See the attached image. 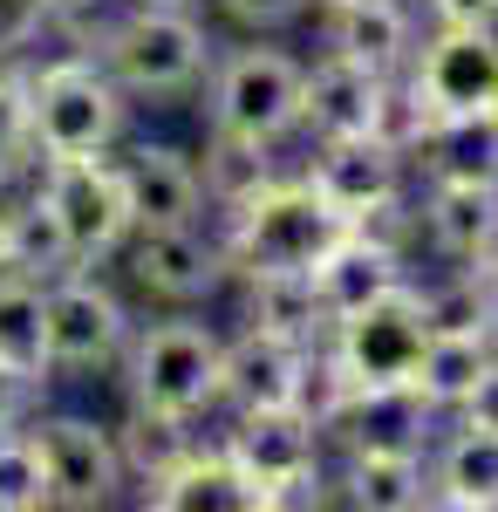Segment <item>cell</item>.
I'll use <instances>...</instances> for the list:
<instances>
[{
    "instance_id": "40",
    "label": "cell",
    "mask_w": 498,
    "mask_h": 512,
    "mask_svg": "<svg viewBox=\"0 0 498 512\" xmlns=\"http://www.w3.org/2000/svg\"><path fill=\"white\" fill-rule=\"evenodd\" d=\"M314 7H321V14H328V7H342V0H314Z\"/></svg>"
},
{
    "instance_id": "2",
    "label": "cell",
    "mask_w": 498,
    "mask_h": 512,
    "mask_svg": "<svg viewBox=\"0 0 498 512\" xmlns=\"http://www.w3.org/2000/svg\"><path fill=\"white\" fill-rule=\"evenodd\" d=\"M348 219L314 192V178H260L226 205V267L239 274H314Z\"/></svg>"
},
{
    "instance_id": "34",
    "label": "cell",
    "mask_w": 498,
    "mask_h": 512,
    "mask_svg": "<svg viewBox=\"0 0 498 512\" xmlns=\"http://www.w3.org/2000/svg\"><path fill=\"white\" fill-rule=\"evenodd\" d=\"M35 390H41V383L14 376V369H0V431H14V424L35 410Z\"/></svg>"
},
{
    "instance_id": "33",
    "label": "cell",
    "mask_w": 498,
    "mask_h": 512,
    "mask_svg": "<svg viewBox=\"0 0 498 512\" xmlns=\"http://www.w3.org/2000/svg\"><path fill=\"white\" fill-rule=\"evenodd\" d=\"M458 424H478V431H498V355H492V369L478 376V390L464 396Z\"/></svg>"
},
{
    "instance_id": "12",
    "label": "cell",
    "mask_w": 498,
    "mask_h": 512,
    "mask_svg": "<svg viewBox=\"0 0 498 512\" xmlns=\"http://www.w3.org/2000/svg\"><path fill=\"white\" fill-rule=\"evenodd\" d=\"M403 164L410 158L389 151L383 137H335V144L314 151L307 178L348 226H376V219H389L403 205Z\"/></svg>"
},
{
    "instance_id": "23",
    "label": "cell",
    "mask_w": 498,
    "mask_h": 512,
    "mask_svg": "<svg viewBox=\"0 0 498 512\" xmlns=\"http://www.w3.org/2000/svg\"><path fill=\"white\" fill-rule=\"evenodd\" d=\"M0 369L48 383L55 376V349H48V280L7 267L0 274Z\"/></svg>"
},
{
    "instance_id": "21",
    "label": "cell",
    "mask_w": 498,
    "mask_h": 512,
    "mask_svg": "<svg viewBox=\"0 0 498 512\" xmlns=\"http://www.w3.org/2000/svg\"><path fill=\"white\" fill-rule=\"evenodd\" d=\"M417 0H342L328 7V48L369 62L376 76H403L417 62Z\"/></svg>"
},
{
    "instance_id": "10",
    "label": "cell",
    "mask_w": 498,
    "mask_h": 512,
    "mask_svg": "<svg viewBox=\"0 0 498 512\" xmlns=\"http://www.w3.org/2000/svg\"><path fill=\"white\" fill-rule=\"evenodd\" d=\"M48 349L55 369H110L130 349V315L89 267L48 280Z\"/></svg>"
},
{
    "instance_id": "13",
    "label": "cell",
    "mask_w": 498,
    "mask_h": 512,
    "mask_svg": "<svg viewBox=\"0 0 498 512\" xmlns=\"http://www.w3.org/2000/svg\"><path fill=\"white\" fill-rule=\"evenodd\" d=\"M396 287H410V267H403V246H396L383 226H348V233L321 253V267H314V294H321V308H328V328L348 321V315H362V308H376Z\"/></svg>"
},
{
    "instance_id": "8",
    "label": "cell",
    "mask_w": 498,
    "mask_h": 512,
    "mask_svg": "<svg viewBox=\"0 0 498 512\" xmlns=\"http://www.w3.org/2000/svg\"><path fill=\"white\" fill-rule=\"evenodd\" d=\"M423 342H430V294L417 280L383 294L376 308L348 315L328 328V349L342 355V369L362 383H417V362H423Z\"/></svg>"
},
{
    "instance_id": "24",
    "label": "cell",
    "mask_w": 498,
    "mask_h": 512,
    "mask_svg": "<svg viewBox=\"0 0 498 512\" xmlns=\"http://www.w3.org/2000/svg\"><path fill=\"white\" fill-rule=\"evenodd\" d=\"M498 355V328H430V342H423V362H417V390L444 410V417H458L464 396L478 390V376L492 369Z\"/></svg>"
},
{
    "instance_id": "39",
    "label": "cell",
    "mask_w": 498,
    "mask_h": 512,
    "mask_svg": "<svg viewBox=\"0 0 498 512\" xmlns=\"http://www.w3.org/2000/svg\"><path fill=\"white\" fill-rule=\"evenodd\" d=\"M485 274H498V246H492V260H485Z\"/></svg>"
},
{
    "instance_id": "15",
    "label": "cell",
    "mask_w": 498,
    "mask_h": 512,
    "mask_svg": "<svg viewBox=\"0 0 498 512\" xmlns=\"http://www.w3.org/2000/svg\"><path fill=\"white\" fill-rule=\"evenodd\" d=\"M144 506L157 512H267V492L219 451H164L144 472Z\"/></svg>"
},
{
    "instance_id": "11",
    "label": "cell",
    "mask_w": 498,
    "mask_h": 512,
    "mask_svg": "<svg viewBox=\"0 0 498 512\" xmlns=\"http://www.w3.org/2000/svg\"><path fill=\"white\" fill-rule=\"evenodd\" d=\"M35 437H41V458H48V478H55V506L96 512L123 492V444H116L110 424L62 410V417H41Z\"/></svg>"
},
{
    "instance_id": "5",
    "label": "cell",
    "mask_w": 498,
    "mask_h": 512,
    "mask_svg": "<svg viewBox=\"0 0 498 512\" xmlns=\"http://www.w3.org/2000/svg\"><path fill=\"white\" fill-rule=\"evenodd\" d=\"M321 424L301 403H273V410H232L226 458L267 492V512L280 506H321Z\"/></svg>"
},
{
    "instance_id": "3",
    "label": "cell",
    "mask_w": 498,
    "mask_h": 512,
    "mask_svg": "<svg viewBox=\"0 0 498 512\" xmlns=\"http://www.w3.org/2000/svg\"><path fill=\"white\" fill-rule=\"evenodd\" d=\"M123 82L103 69V55H62L28 76V117H35L41 158H103L123 137Z\"/></svg>"
},
{
    "instance_id": "19",
    "label": "cell",
    "mask_w": 498,
    "mask_h": 512,
    "mask_svg": "<svg viewBox=\"0 0 498 512\" xmlns=\"http://www.w3.org/2000/svg\"><path fill=\"white\" fill-rule=\"evenodd\" d=\"M383 82L369 62H348V55H321L307 69V103H301V130L314 144H335V137H369L376 103H383Z\"/></svg>"
},
{
    "instance_id": "17",
    "label": "cell",
    "mask_w": 498,
    "mask_h": 512,
    "mask_svg": "<svg viewBox=\"0 0 498 512\" xmlns=\"http://www.w3.org/2000/svg\"><path fill=\"white\" fill-rule=\"evenodd\" d=\"M116 171H123V192H130L137 226H198V212H205V171L178 144H130L116 158Z\"/></svg>"
},
{
    "instance_id": "26",
    "label": "cell",
    "mask_w": 498,
    "mask_h": 512,
    "mask_svg": "<svg viewBox=\"0 0 498 512\" xmlns=\"http://www.w3.org/2000/svg\"><path fill=\"white\" fill-rule=\"evenodd\" d=\"M423 164H430V178L498 185V110H485V117H444L437 137L423 144Z\"/></svg>"
},
{
    "instance_id": "14",
    "label": "cell",
    "mask_w": 498,
    "mask_h": 512,
    "mask_svg": "<svg viewBox=\"0 0 498 512\" xmlns=\"http://www.w3.org/2000/svg\"><path fill=\"white\" fill-rule=\"evenodd\" d=\"M130 274L144 294L171 301V308H192L226 280V246H212L198 226H137L130 233Z\"/></svg>"
},
{
    "instance_id": "25",
    "label": "cell",
    "mask_w": 498,
    "mask_h": 512,
    "mask_svg": "<svg viewBox=\"0 0 498 512\" xmlns=\"http://www.w3.org/2000/svg\"><path fill=\"white\" fill-rule=\"evenodd\" d=\"M430 485L451 512H498V431L458 424L430 458Z\"/></svg>"
},
{
    "instance_id": "16",
    "label": "cell",
    "mask_w": 498,
    "mask_h": 512,
    "mask_svg": "<svg viewBox=\"0 0 498 512\" xmlns=\"http://www.w3.org/2000/svg\"><path fill=\"white\" fill-rule=\"evenodd\" d=\"M307 362H314V342L246 321V335H232V342H226V403H232V410L301 403Z\"/></svg>"
},
{
    "instance_id": "7",
    "label": "cell",
    "mask_w": 498,
    "mask_h": 512,
    "mask_svg": "<svg viewBox=\"0 0 498 512\" xmlns=\"http://www.w3.org/2000/svg\"><path fill=\"white\" fill-rule=\"evenodd\" d=\"M41 198L55 205L62 233L76 246V267H96L130 246L137 233V212H130V192H123V171L116 158H41Z\"/></svg>"
},
{
    "instance_id": "9",
    "label": "cell",
    "mask_w": 498,
    "mask_h": 512,
    "mask_svg": "<svg viewBox=\"0 0 498 512\" xmlns=\"http://www.w3.org/2000/svg\"><path fill=\"white\" fill-rule=\"evenodd\" d=\"M410 76L437 103V117L498 110V21H437L423 35Z\"/></svg>"
},
{
    "instance_id": "1",
    "label": "cell",
    "mask_w": 498,
    "mask_h": 512,
    "mask_svg": "<svg viewBox=\"0 0 498 512\" xmlns=\"http://www.w3.org/2000/svg\"><path fill=\"white\" fill-rule=\"evenodd\" d=\"M123 369H130V410L157 437H178L212 403H226V342L192 315L151 321L144 335H130Z\"/></svg>"
},
{
    "instance_id": "35",
    "label": "cell",
    "mask_w": 498,
    "mask_h": 512,
    "mask_svg": "<svg viewBox=\"0 0 498 512\" xmlns=\"http://www.w3.org/2000/svg\"><path fill=\"white\" fill-rule=\"evenodd\" d=\"M437 21H498V0H423Z\"/></svg>"
},
{
    "instance_id": "31",
    "label": "cell",
    "mask_w": 498,
    "mask_h": 512,
    "mask_svg": "<svg viewBox=\"0 0 498 512\" xmlns=\"http://www.w3.org/2000/svg\"><path fill=\"white\" fill-rule=\"evenodd\" d=\"M35 151V117H28V82L0 69V164Z\"/></svg>"
},
{
    "instance_id": "28",
    "label": "cell",
    "mask_w": 498,
    "mask_h": 512,
    "mask_svg": "<svg viewBox=\"0 0 498 512\" xmlns=\"http://www.w3.org/2000/svg\"><path fill=\"white\" fill-rule=\"evenodd\" d=\"M14 267H21V274H35V280L76 274V246H69V233H62L55 205L41 198V185L14 205Z\"/></svg>"
},
{
    "instance_id": "18",
    "label": "cell",
    "mask_w": 498,
    "mask_h": 512,
    "mask_svg": "<svg viewBox=\"0 0 498 512\" xmlns=\"http://www.w3.org/2000/svg\"><path fill=\"white\" fill-rule=\"evenodd\" d=\"M437 403L417 390V383H362L342 410V444L348 451H430V431H437Z\"/></svg>"
},
{
    "instance_id": "29",
    "label": "cell",
    "mask_w": 498,
    "mask_h": 512,
    "mask_svg": "<svg viewBox=\"0 0 498 512\" xmlns=\"http://www.w3.org/2000/svg\"><path fill=\"white\" fill-rule=\"evenodd\" d=\"M437 103L417 89V76L403 69V76H389L383 82V103H376V123H369V137H383L389 151H403V158H417L423 144L437 137Z\"/></svg>"
},
{
    "instance_id": "38",
    "label": "cell",
    "mask_w": 498,
    "mask_h": 512,
    "mask_svg": "<svg viewBox=\"0 0 498 512\" xmlns=\"http://www.w3.org/2000/svg\"><path fill=\"white\" fill-rule=\"evenodd\" d=\"M137 7H185V0H137Z\"/></svg>"
},
{
    "instance_id": "27",
    "label": "cell",
    "mask_w": 498,
    "mask_h": 512,
    "mask_svg": "<svg viewBox=\"0 0 498 512\" xmlns=\"http://www.w3.org/2000/svg\"><path fill=\"white\" fill-rule=\"evenodd\" d=\"M246 301H253V321L260 328L301 335V342H314L328 328V308L314 294V274H246Z\"/></svg>"
},
{
    "instance_id": "6",
    "label": "cell",
    "mask_w": 498,
    "mask_h": 512,
    "mask_svg": "<svg viewBox=\"0 0 498 512\" xmlns=\"http://www.w3.org/2000/svg\"><path fill=\"white\" fill-rule=\"evenodd\" d=\"M103 69L123 96H185L212 69V41L185 7H130L103 35Z\"/></svg>"
},
{
    "instance_id": "22",
    "label": "cell",
    "mask_w": 498,
    "mask_h": 512,
    "mask_svg": "<svg viewBox=\"0 0 498 512\" xmlns=\"http://www.w3.org/2000/svg\"><path fill=\"white\" fill-rule=\"evenodd\" d=\"M342 499L362 506V512H423V506H437L430 458H423V451H348Z\"/></svg>"
},
{
    "instance_id": "36",
    "label": "cell",
    "mask_w": 498,
    "mask_h": 512,
    "mask_svg": "<svg viewBox=\"0 0 498 512\" xmlns=\"http://www.w3.org/2000/svg\"><path fill=\"white\" fill-rule=\"evenodd\" d=\"M35 7L48 14V21H82V14H96L103 0H35Z\"/></svg>"
},
{
    "instance_id": "32",
    "label": "cell",
    "mask_w": 498,
    "mask_h": 512,
    "mask_svg": "<svg viewBox=\"0 0 498 512\" xmlns=\"http://www.w3.org/2000/svg\"><path fill=\"white\" fill-rule=\"evenodd\" d=\"M301 7H307V0H219V14H226L232 28H246V35H273V28H287Z\"/></svg>"
},
{
    "instance_id": "20",
    "label": "cell",
    "mask_w": 498,
    "mask_h": 512,
    "mask_svg": "<svg viewBox=\"0 0 498 512\" xmlns=\"http://www.w3.org/2000/svg\"><path fill=\"white\" fill-rule=\"evenodd\" d=\"M417 226L444 260L485 267L492 246H498V185H478V178H430V198H423Z\"/></svg>"
},
{
    "instance_id": "4",
    "label": "cell",
    "mask_w": 498,
    "mask_h": 512,
    "mask_svg": "<svg viewBox=\"0 0 498 512\" xmlns=\"http://www.w3.org/2000/svg\"><path fill=\"white\" fill-rule=\"evenodd\" d=\"M307 69L287 48L246 41L212 69V137H239L253 151H273L280 137L301 130Z\"/></svg>"
},
{
    "instance_id": "37",
    "label": "cell",
    "mask_w": 498,
    "mask_h": 512,
    "mask_svg": "<svg viewBox=\"0 0 498 512\" xmlns=\"http://www.w3.org/2000/svg\"><path fill=\"white\" fill-rule=\"evenodd\" d=\"M14 267V205L0 198V274Z\"/></svg>"
},
{
    "instance_id": "30",
    "label": "cell",
    "mask_w": 498,
    "mask_h": 512,
    "mask_svg": "<svg viewBox=\"0 0 498 512\" xmlns=\"http://www.w3.org/2000/svg\"><path fill=\"white\" fill-rule=\"evenodd\" d=\"M55 506V478L41 458L35 431H0V512H41Z\"/></svg>"
}]
</instances>
